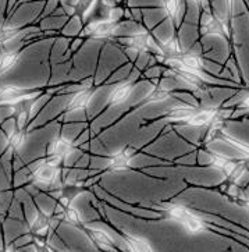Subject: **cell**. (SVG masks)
<instances>
[{
    "instance_id": "277c9868",
    "label": "cell",
    "mask_w": 249,
    "mask_h": 252,
    "mask_svg": "<svg viewBox=\"0 0 249 252\" xmlns=\"http://www.w3.org/2000/svg\"><path fill=\"white\" fill-rule=\"evenodd\" d=\"M201 33L203 35H216L221 38L228 36L227 27L223 23V20H220L218 17L205 13L201 17Z\"/></svg>"
},
{
    "instance_id": "3957f363",
    "label": "cell",
    "mask_w": 249,
    "mask_h": 252,
    "mask_svg": "<svg viewBox=\"0 0 249 252\" xmlns=\"http://www.w3.org/2000/svg\"><path fill=\"white\" fill-rule=\"evenodd\" d=\"M39 92H28L16 87H3L0 88V105H18L36 98Z\"/></svg>"
},
{
    "instance_id": "2e32d148",
    "label": "cell",
    "mask_w": 249,
    "mask_h": 252,
    "mask_svg": "<svg viewBox=\"0 0 249 252\" xmlns=\"http://www.w3.org/2000/svg\"><path fill=\"white\" fill-rule=\"evenodd\" d=\"M50 226H52V219L43 212H38L35 218L31 220V230L33 233H45Z\"/></svg>"
},
{
    "instance_id": "8fae6325",
    "label": "cell",
    "mask_w": 249,
    "mask_h": 252,
    "mask_svg": "<svg viewBox=\"0 0 249 252\" xmlns=\"http://www.w3.org/2000/svg\"><path fill=\"white\" fill-rule=\"evenodd\" d=\"M181 223H183V226H184L185 230H187L189 234H192V236L199 234V233H203V231L206 230V224H205L203 219H201L199 216H196L192 212H189V215H188Z\"/></svg>"
},
{
    "instance_id": "ac0fdd59",
    "label": "cell",
    "mask_w": 249,
    "mask_h": 252,
    "mask_svg": "<svg viewBox=\"0 0 249 252\" xmlns=\"http://www.w3.org/2000/svg\"><path fill=\"white\" fill-rule=\"evenodd\" d=\"M18 60L17 52H3L0 53V73H4L16 64Z\"/></svg>"
},
{
    "instance_id": "836d02e7",
    "label": "cell",
    "mask_w": 249,
    "mask_h": 252,
    "mask_svg": "<svg viewBox=\"0 0 249 252\" xmlns=\"http://www.w3.org/2000/svg\"><path fill=\"white\" fill-rule=\"evenodd\" d=\"M62 1H63V3H64V1H67V0H62Z\"/></svg>"
},
{
    "instance_id": "f1b7e54d",
    "label": "cell",
    "mask_w": 249,
    "mask_h": 252,
    "mask_svg": "<svg viewBox=\"0 0 249 252\" xmlns=\"http://www.w3.org/2000/svg\"><path fill=\"white\" fill-rule=\"evenodd\" d=\"M103 4H105L107 8H113L116 7V0H102Z\"/></svg>"
},
{
    "instance_id": "44dd1931",
    "label": "cell",
    "mask_w": 249,
    "mask_h": 252,
    "mask_svg": "<svg viewBox=\"0 0 249 252\" xmlns=\"http://www.w3.org/2000/svg\"><path fill=\"white\" fill-rule=\"evenodd\" d=\"M169 91L164 90L163 87H156L152 92H149V95L145 98V103H159L169 98Z\"/></svg>"
},
{
    "instance_id": "4dcf8cb0",
    "label": "cell",
    "mask_w": 249,
    "mask_h": 252,
    "mask_svg": "<svg viewBox=\"0 0 249 252\" xmlns=\"http://www.w3.org/2000/svg\"><path fill=\"white\" fill-rule=\"evenodd\" d=\"M189 1H192L193 4H198V6H199V4H202L205 0H189Z\"/></svg>"
},
{
    "instance_id": "83f0119b",
    "label": "cell",
    "mask_w": 249,
    "mask_h": 252,
    "mask_svg": "<svg viewBox=\"0 0 249 252\" xmlns=\"http://www.w3.org/2000/svg\"><path fill=\"white\" fill-rule=\"evenodd\" d=\"M31 117V114L28 113V109L24 107L23 110L18 112V116H17V126H18V130H24V127L27 126V122L28 119Z\"/></svg>"
},
{
    "instance_id": "4316f807",
    "label": "cell",
    "mask_w": 249,
    "mask_h": 252,
    "mask_svg": "<svg viewBox=\"0 0 249 252\" xmlns=\"http://www.w3.org/2000/svg\"><path fill=\"white\" fill-rule=\"evenodd\" d=\"M63 218H64L67 221H70L71 224H75V226H81V224H82L81 213L78 212V209L72 208L70 205L64 208V211H63Z\"/></svg>"
},
{
    "instance_id": "9a60e30c",
    "label": "cell",
    "mask_w": 249,
    "mask_h": 252,
    "mask_svg": "<svg viewBox=\"0 0 249 252\" xmlns=\"http://www.w3.org/2000/svg\"><path fill=\"white\" fill-rule=\"evenodd\" d=\"M210 162H212L213 166H216L218 170L223 171L227 177L231 174V171L234 170V167H235V164H237V162H233V160L227 159L224 156H220V155L215 154L210 155Z\"/></svg>"
},
{
    "instance_id": "52a82bcc",
    "label": "cell",
    "mask_w": 249,
    "mask_h": 252,
    "mask_svg": "<svg viewBox=\"0 0 249 252\" xmlns=\"http://www.w3.org/2000/svg\"><path fill=\"white\" fill-rule=\"evenodd\" d=\"M217 117L216 107H202V109H195L192 114L188 117L185 124L192 126V127H203L213 123Z\"/></svg>"
},
{
    "instance_id": "9c48e42d",
    "label": "cell",
    "mask_w": 249,
    "mask_h": 252,
    "mask_svg": "<svg viewBox=\"0 0 249 252\" xmlns=\"http://www.w3.org/2000/svg\"><path fill=\"white\" fill-rule=\"evenodd\" d=\"M93 96V91L91 88H85V90L78 91L71 100L68 102L67 105V110L68 112H77V110H82V109H87L91 103V99Z\"/></svg>"
},
{
    "instance_id": "8992f818",
    "label": "cell",
    "mask_w": 249,
    "mask_h": 252,
    "mask_svg": "<svg viewBox=\"0 0 249 252\" xmlns=\"http://www.w3.org/2000/svg\"><path fill=\"white\" fill-rule=\"evenodd\" d=\"M137 154V151L132 147H124L120 149L117 154H114L109 160V170L112 171H123L127 170L129 167V163L134 159V156Z\"/></svg>"
},
{
    "instance_id": "6da1fadb",
    "label": "cell",
    "mask_w": 249,
    "mask_h": 252,
    "mask_svg": "<svg viewBox=\"0 0 249 252\" xmlns=\"http://www.w3.org/2000/svg\"><path fill=\"white\" fill-rule=\"evenodd\" d=\"M59 174L60 167L57 164H53L48 160H40L32 173V181L33 184L40 187H50L57 181Z\"/></svg>"
},
{
    "instance_id": "f546056e",
    "label": "cell",
    "mask_w": 249,
    "mask_h": 252,
    "mask_svg": "<svg viewBox=\"0 0 249 252\" xmlns=\"http://www.w3.org/2000/svg\"><path fill=\"white\" fill-rule=\"evenodd\" d=\"M240 107H242V109H248L249 110V95H247V96L244 98V100L241 102Z\"/></svg>"
},
{
    "instance_id": "d6986e66",
    "label": "cell",
    "mask_w": 249,
    "mask_h": 252,
    "mask_svg": "<svg viewBox=\"0 0 249 252\" xmlns=\"http://www.w3.org/2000/svg\"><path fill=\"white\" fill-rule=\"evenodd\" d=\"M97 1H99V0H80V1H78V4L75 6V8H77L78 13H81L82 20H87V18L95 11Z\"/></svg>"
},
{
    "instance_id": "7402d4cb",
    "label": "cell",
    "mask_w": 249,
    "mask_h": 252,
    "mask_svg": "<svg viewBox=\"0 0 249 252\" xmlns=\"http://www.w3.org/2000/svg\"><path fill=\"white\" fill-rule=\"evenodd\" d=\"M23 32H24L23 30L16 28V27H3L0 30V45H4L6 42L16 39L17 36H20Z\"/></svg>"
},
{
    "instance_id": "603a6c76",
    "label": "cell",
    "mask_w": 249,
    "mask_h": 252,
    "mask_svg": "<svg viewBox=\"0 0 249 252\" xmlns=\"http://www.w3.org/2000/svg\"><path fill=\"white\" fill-rule=\"evenodd\" d=\"M249 171V164L245 162H241L235 164V167H234V170L231 171V174L228 176V180L231 181V183H240L245 176H247V173Z\"/></svg>"
},
{
    "instance_id": "ffe728a7",
    "label": "cell",
    "mask_w": 249,
    "mask_h": 252,
    "mask_svg": "<svg viewBox=\"0 0 249 252\" xmlns=\"http://www.w3.org/2000/svg\"><path fill=\"white\" fill-rule=\"evenodd\" d=\"M163 7L166 14L171 18L177 21L178 17L181 14V3L180 0H163Z\"/></svg>"
},
{
    "instance_id": "484cf974",
    "label": "cell",
    "mask_w": 249,
    "mask_h": 252,
    "mask_svg": "<svg viewBox=\"0 0 249 252\" xmlns=\"http://www.w3.org/2000/svg\"><path fill=\"white\" fill-rule=\"evenodd\" d=\"M88 236L96 243L100 245H110L112 244V238L109 237L107 233H105L103 230H97V228H91L87 231Z\"/></svg>"
},
{
    "instance_id": "4fadbf2b",
    "label": "cell",
    "mask_w": 249,
    "mask_h": 252,
    "mask_svg": "<svg viewBox=\"0 0 249 252\" xmlns=\"http://www.w3.org/2000/svg\"><path fill=\"white\" fill-rule=\"evenodd\" d=\"M195 110V107H191V106H178V107H174L171 109L169 113L166 114V120H170V122H183L185 123L188 120V117L192 114V112Z\"/></svg>"
},
{
    "instance_id": "cb8c5ba5",
    "label": "cell",
    "mask_w": 249,
    "mask_h": 252,
    "mask_svg": "<svg viewBox=\"0 0 249 252\" xmlns=\"http://www.w3.org/2000/svg\"><path fill=\"white\" fill-rule=\"evenodd\" d=\"M25 141V134L23 132V130L14 131L8 135L7 139V145L10 148V151H18L20 148L24 145Z\"/></svg>"
},
{
    "instance_id": "30bf717a",
    "label": "cell",
    "mask_w": 249,
    "mask_h": 252,
    "mask_svg": "<svg viewBox=\"0 0 249 252\" xmlns=\"http://www.w3.org/2000/svg\"><path fill=\"white\" fill-rule=\"evenodd\" d=\"M153 45L152 38L148 33H137L128 41L129 49L134 50L135 53H144L146 50H151Z\"/></svg>"
},
{
    "instance_id": "d4e9b609",
    "label": "cell",
    "mask_w": 249,
    "mask_h": 252,
    "mask_svg": "<svg viewBox=\"0 0 249 252\" xmlns=\"http://www.w3.org/2000/svg\"><path fill=\"white\" fill-rule=\"evenodd\" d=\"M159 52L166 55L167 57L178 56L181 53V48H180V43L177 42V39H170V41L164 42L161 45V49L159 48Z\"/></svg>"
},
{
    "instance_id": "5b68a950",
    "label": "cell",
    "mask_w": 249,
    "mask_h": 252,
    "mask_svg": "<svg viewBox=\"0 0 249 252\" xmlns=\"http://www.w3.org/2000/svg\"><path fill=\"white\" fill-rule=\"evenodd\" d=\"M116 30H117L116 21H112L109 18H102V20L91 23L85 28L84 33L89 35V36H93V38H109L116 32Z\"/></svg>"
},
{
    "instance_id": "5bb4252c",
    "label": "cell",
    "mask_w": 249,
    "mask_h": 252,
    "mask_svg": "<svg viewBox=\"0 0 249 252\" xmlns=\"http://www.w3.org/2000/svg\"><path fill=\"white\" fill-rule=\"evenodd\" d=\"M82 192H84V188L80 184H67L60 189V201L63 202V206H68L70 201Z\"/></svg>"
},
{
    "instance_id": "ba28073f",
    "label": "cell",
    "mask_w": 249,
    "mask_h": 252,
    "mask_svg": "<svg viewBox=\"0 0 249 252\" xmlns=\"http://www.w3.org/2000/svg\"><path fill=\"white\" fill-rule=\"evenodd\" d=\"M134 90V84L128 81L117 84L109 95V103L110 105H120L129 98L131 92Z\"/></svg>"
},
{
    "instance_id": "e0dca14e",
    "label": "cell",
    "mask_w": 249,
    "mask_h": 252,
    "mask_svg": "<svg viewBox=\"0 0 249 252\" xmlns=\"http://www.w3.org/2000/svg\"><path fill=\"white\" fill-rule=\"evenodd\" d=\"M164 211L167 212L171 219L178 220V221H183V220L189 215V209L184 206V205H178V203H169V205H164Z\"/></svg>"
},
{
    "instance_id": "d6a6232c",
    "label": "cell",
    "mask_w": 249,
    "mask_h": 252,
    "mask_svg": "<svg viewBox=\"0 0 249 252\" xmlns=\"http://www.w3.org/2000/svg\"><path fill=\"white\" fill-rule=\"evenodd\" d=\"M245 206L249 209V198H247V201H245Z\"/></svg>"
},
{
    "instance_id": "7a4b0ae2",
    "label": "cell",
    "mask_w": 249,
    "mask_h": 252,
    "mask_svg": "<svg viewBox=\"0 0 249 252\" xmlns=\"http://www.w3.org/2000/svg\"><path fill=\"white\" fill-rule=\"evenodd\" d=\"M72 144L68 139L63 138V137H56L50 142L48 148V162L53 163V164H60L64 160L67 156H70L72 152Z\"/></svg>"
},
{
    "instance_id": "1f68e13d",
    "label": "cell",
    "mask_w": 249,
    "mask_h": 252,
    "mask_svg": "<svg viewBox=\"0 0 249 252\" xmlns=\"http://www.w3.org/2000/svg\"><path fill=\"white\" fill-rule=\"evenodd\" d=\"M227 3H228V8H230V11H231V8H233L234 0H227Z\"/></svg>"
},
{
    "instance_id": "7c38bea8",
    "label": "cell",
    "mask_w": 249,
    "mask_h": 252,
    "mask_svg": "<svg viewBox=\"0 0 249 252\" xmlns=\"http://www.w3.org/2000/svg\"><path fill=\"white\" fill-rule=\"evenodd\" d=\"M124 240H125V244L128 247L129 251H135V252H149L153 251V247L151 245V243L148 240H145L142 237L137 236H124Z\"/></svg>"
}]
</instances>
